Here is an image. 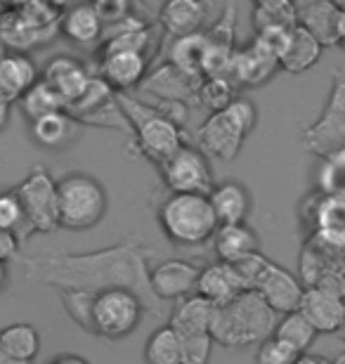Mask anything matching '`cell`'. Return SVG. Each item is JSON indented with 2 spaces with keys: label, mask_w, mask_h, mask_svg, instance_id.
<instances>
[{
  "label": "cell",
  "mask_w": 345,
  "mask_h": 364,
  "mask_svg": "<svg viewBox=\"0 0 345 364\" xmlns=\"http://www.w3.org/2000/svg\"><path fill=\"white\" fill-rule=\"evenodd\" d=\"M154 251L144 244L139 235H128L121 242L105 246L100 251L87 253H38V256H19L24 279L31 284H43L57 291H105L123 289L139 296L144 312L154 319L166 317V303H161L152 291Z\"/></svg>",
  "instance_id": "obj_1"
},
{
  "label": "cell",
  "mask_w": 345,
  "mask_h": 364,
  "mask_svg": "<svg viewBox=\"0 0 345 364\" xmlns=\"http://www.w3.org/2000/svg\"><path fill=\"white\" fill-rule=\"evenodd\" d=\"M279 315L255 294L244 291L239 298H234L230 305L216 308L211 322V336L216 343L241 350L255 343H262L275 333Z\"/></svg>",
  "instance_id": "obj_2"
},
{
  "label": "cell",
  "mask_w": 345,
  "mask_h": 364,
  "mask_svg": "<svg viewBox=\"0 0 345 364\" xmlns=\"http://www.w3.org/2000/svg\"><path fill=\"white\" fill-rule=\"evenodd\" d=\"M116 100H119L123 114L130 123V130H133V149L137 156H144L147 161L161 166L180 147H185L182 126L175 123L166 112H161L159 107L147 105V102L133 97L130 92L116 95Z\"/></svg>",
  "instance_id": "obj_3"
},
{
  "label": "cell",
  "mask_w": 345,
  "mask_h": 364,
  "mask_svg": "<svg viewBox=\"0 0 345 364\" xmlns=\"http://www.w3.org/2000/svg\"><path fill=\"white\" fill-rule=\"evenodd\" d=\"M64 7L53 3L0 5V43L7 53H24L46 46L60 33Z\"/></svg>",
  "instance_id": "obj_4"
},
{
  "label": "cell",
  "mask_w": 345,
  "mask_h": 364,
  "mask_svg": "<svg viewBox=\"0 0 345 364\" xmlns=\"http://www.w3.org/2000/svg\"><path fill=\"white\" fill-rule=\"evenodd\" d=\"M258 112L255 105L246 97H234L220 112L211 114L196 130V147L206 156L232 161L244 147L246 137L253 133Z\"/></svg>",
  "instance_id": "obj_5"
},
{
  "label": "cell",
  "mask_w": 345,
  "mask_h": 364,
  "mask_svg": "<svg viewBox=\"0 0 345 364\" xmlns=\"http://www.w3.org/2000/svg\"><path fill=\"white\" fill-rule=\"evenodd\" d=\"M159 225L175 246H201L218 232L216 213L206 194H171L159 206Z\"/></svg>",
  "instance_id": "obj_6"
},
{
  "label": "cell",
  "mask_w": 345,
  "mask_h": 364,
  "mask_svg": "<svg viewBox=\"0 0 345 364\" xmlns=\"http://www.w3.org/2000/svg\"><path fill=\"white\" fill-rule=\"evenodd\" d=\"M60 196V228L83 232L95 228L107 213L109 199L97 178L87 173H69L57 180Z\"/></svg>",
  "instance_id": "obj_7"
},
{
  "label": "cell",
  "mask_w": 345,
  "mask_h": 364,
  "mask_svg": "<svg viewBox=\"0 0 345 364\" xmlns=\"http://www.w3.org/2000/svg\"><path fill=\"white\" fill-rule=\"evenodd\" d=\"M31 235H50L60 228V196L57 180L43 164H36L28 176L14 187Z\"/></svg>",
  "instance_id": "obj_8"
},
{
  "label": "cell",
  "mask_w": 345,
  "mask_h": 364,
  "mask_svg": "<svg viewBox=\"0 0 345 364\" xmlns=\"http://www.w3.org/2000/svg\"><path fill=\"white\" fill-rule=\"evenodd\" d=\"M144 303L139 301V296L130 294V291L114 289L97 294L92 312V326L95 336L107 338V341H121L130 336L139 322H142Z\"/></svg>",
  "instance_id": "obj_9"
},
{
  "label": "cell",
  "mask_w": 345,
  "mask_h": 364,
  "mask_svg": "<svg viewBox=\"0 0 345 364\" xmlns=\"http://www.w3.org/2000/svg\"><path fill=\"white\" fill-rule=\"evenodd\" d=\"M161 180L171 189V194H211L213 173L208 156L199 147L185 144L175 154L159 166Z\"/></svg>",
  "instance_id": "obj_10"
},
{
  "label": "cell",
  "mask_w": 345,
  "mask_h": 364,
  "mask_svg": "<svg viewBox=\"0 0 345 364\" xmlns=\"http://www.w3.org/2000/svg\"><path fill=\"white\" fill-rule=\"evenodd\" d=\"M300 223L307 228V237L345 244V199L314 189L300 206Z\"/></svg>",
  "instance_id": "obj_11"
},
{
  "label": "cell",
  "mask_w": 345,
  "mask_h": 364,
  "mask_svg": "<svg viewBox=\"0 0 345 364\" xmlns=\"http://www.w3.org/2000/svg\"><path fill=\"white\" fill-rule=\"evenodd\" d=\"M253 291L282 317L300 308V301H303V294H305V284L300 282L296 274L284 270L282 265L267 260L265 267H262L258 274V279L253 284Z\"/></svg>",
  "instance_id": "obj_12"
},
{
  "label": "cell",
  "mask_w": 345,
  "mask_h": 364,
  "mask_svg": "<svg viewBox=\"0 0 345 364\" xmlns=\"http://www.w3.org/2000/svg\"><path fill=\"white\" fill-rule=\"evenodd\" d=\"M279 69L277 50L267 41L255 38L244 50H234L227 76L234 85H262Z\"/></svg>",
  "instance_id": "obj_13"
},
{
  "label": "cell",
  "mask_w": 345,
  "mask_h": 364,
  "mask_svg": "<svg viewBox=\"0 0 345 364\" xmlns=\"http://www.w3.org/2000/svg\"><path fill=\"white\" fill-rule=\"evenodd\" d=\"M149 60L142 53L135 50H102L100 53V78H105L116 95L130 92L133 88H139L144 83Z\"/></svg>",
  "instance_id": "obj_14"
},
{
  "label": "cell",
  "mask_w": 345,
  "mask_h": 364,
  "mask_svg": "<svg viewBox=\"0 0 345 364\" xmlns=\"http://www.w3.org/2000/svg\"><path fill=\"white\" fill-rule=\"evenodd\" d=\"M199 277H201V267H196L189 260L173 258L152 267L149 284L154 296L161 303H168V301H182L187 296H194Z\"/></svg>",
  "instance_id": "obj_15"
},
{
  "label": "cell",
  "mask_w": 345,
  "mask_h": 364,
  "mask_svg": "<svg viewBox=\"0 0 345 364\" xmlns=\"http://www.w3.org/2000/svg\"><path fill=\"white\" fill-rule=\"evenodd\" d=\"M298 312L314 326L317 333H336L345 326V298L324 289L305 287Z\"/></svg>",
  "instance_id": "obj_16"
},
{
  "label": "cell",
  "mask_w": 345,
  "mask_h": 364,
  "mask_svg": "<svg viewBox=\"0 0 345 364\" xmlns=\"http://www.w3.org/2000/svg\"><path fill=\"white\" fill-rule=\"evenodd\" d=\"M90 71L85 69V64L76 60L71 55H57L53 57L46 69H43V81L53 88L60 97L64 100V105H73L80 95H83L87 81H90Z\"/></svg>",
  "instance_id": "obj_17"
},
{
  "label": "cell",
  "mask_w": 345,
  "mask_h": 364,
  "mask_svg": "<svg viewBox=\"0 0 345 364\" xmlns=\"http://www.w3.org/2000/svg\"><path fill=\"white\" fill-rule=\"evenodd\" d=\"M296 26H298V17L293 3H286V0H260V3L253 5L255 36L267 41L275 50H279L286 33Z\"/></svg>",
  "instance_id": "obj_18"
},
{
  "label": "cell",
  "mask_w": 345,
  "mask_h": 364,
  "mask_svg": "<svg viewBox=\"0 0 345 364\" xmlns=\"http://www.w3.org/2000/svg\"><path fill=\"white\" fill-rule=\"evenodd\" d=\"M41 81L38 67L24 53H0V100L19 102Z\"/></svg>",
  "instance_id": "obj_19"
},
{
  "label": "cell",
  "mask_w": 345,
  "mask_h": 364,
  "mask_svg": "<svg viewBox=\"0 0 345 364\" xmlns=\"http://www.w3.org/2000/svg\"><path fill=\"white\" fill-rule=\"evenodd\" d=\"M199 85L201 81H194V78L185 76L173 64H164L152 76H147L139 88L144 92H154L159 100H164V105L187 107L189 102L199 100Z\"/></svg>",
  "instance_id": "obj_20"
},
{
  "label": "cell",
  "mask_w": 345,
  "mask_h": 364,
  "mask_svg": "<svg viewBox=\"0 0 345 364\" xmlns=\"http://www.w3.org/2000/svg\"><path fill=\"white\" fill-rule=\"evenodd\" d=\"M339 12L341 7L334 0H307L296 5L298 26L310 31L322 48L339 46Z\"/></svg>",
  "instance_id": "obj_21"
},
{
  "label": "cell",
  "mask_w": 345,
  "mask_h": 364,
  "mask_svg": "<svg viewBox=\"0 0 345 364\" xmlns=\"http://www.w3.org/2000/svg\"><path fill=\"white\" fill-rule=\"evenodd\" d=\"M303 144L307 151L319 156L322 161L329 156L345 151V119L324 109L317 121L303 128Z\"/></svg>",
  "instance_id": "obj_22"
},
{
  "label": "cell",
  "mask_w": 345,
  "mask_h": 364,
  "mask_svg": "<svg viewBox=\"0 0 345 364\" xmlns=\"http://www.w3.org/2000/svg\"><path fill=\"white\" fill-rule=\"evenodd\" d=\"M244 291L246 287L241 284L237 270L230 263H213L208 267H203L199 284H196V296L206 298L213 308L230 305Z\"/></svg>",
  "instance_id": "obj_23"
},
{
  "label": "cell",
  "mask_w": 345,
  "mask_h": 364,
  "mask_svg": "<svg viewBox=\"0 0 345 364\" xmlns=\"http://www.w3.org/2000/svg\"><path fill=\"white\" fill-rule=\"evenodd\" d=\"M322 50L324 48L319 46V41L314 38L310 31H305L303 26L291 28L277 50L279 69H284L286 74H293V76L303 74V71H307L319 62Z\"/></svg>",
  "instance_id": "obj_24"
},
{
  "label": "cell",
  "mask_w": 345,
  "mask_h": 364,
  "mask_svg": "<svg viewBox=\"0 0 345 364\" xmlns=\"http://www.w3.org/2000/svg\"><path fill=\"white\" fill-rule=\"evenodd\" d=\"M60 33L76 46H95L102 41L105 21H102L97 7L90 3H80L64 7L60 19Z\"/></svg>",
  "instance_id": "obj_25"
},
{
  "label": "cell",
  "mask_w": 345,
  "mask_h": 364,
  "mask_svg": "<svg viewBox=\"0 0 345 364\" xmlns=\"http://www.w3.org/2000/svg\"><path fill=\"white\" fill-rule=\"evenodd\" d=\"M213 251L218 256V263H241V260L260 253L258 235L248 228L246 223L241 225H223L213 235Z\"/></svg>",
  "instance_id": "obj_26"
},
{
  "label": "cell",
  "mask_w": 345,
  "mask_h": 364,
  "mask_svg": "<svg viewBox=\"0 0 345 364\" xmlns=\"http://www.w3.org/2000/svg\"><path fill=\"white\" fill-rule=\"evenodd\" d=\"M211 208L216 213L218 228L223 225H241L251 213V194L241 182H220L208 194Z\"/></svg>",
  "instance_id": "obj_27"
},
{
  "label": "cell",
  "mask_w": 345,
  "mask_h": 364,
  "mask_svg": "<svg viewBox=\"0 0 345 364\" xmlns=\"http://www.w3.org/2000/svg\"><path fill=\"white\" fill-rule=\"evenodd\" d=\"M208 17V5L199 0H171L161 7L159 21L168 38H182V36L199 33L203 21Z\"/></svg>",
  "instance_id": "obj_28"
},
{
  "label": "cell",
  "mask_w": 345,
  "mask_h": 364,
  "mask_svg": "<svg viewBox=\"0 0 345 364\" xmlns=\"http://www.w3.org/2000/svg\"><path fill=\"white\" fill-rule=\"evenodd\" d=\"M80 123L67 112H55L31 123V137L38 147L48 151H62L80 135Z\"/></svg>",
  "instance_id": "obj_29"
},
{
  "label": "cell",
  "mask_w": 345,
  "mask_h": 364,
  "mask_svg": "<svg viewBox=\"0 0 345 364\" xmlns=\"http://www.w3.org/2000/svg\"><path fill=\"white\" fill-rule=\"evenodd\" d=\"M206 50H208V38L206 33H192L182 36V38H173L171 43V62L175 69L182 71L185 76L194 78V81H203V64H206Z\"/></svg>",
  "instance_id": "obj_30"
},
{
  "label": "cell",
  "mask_w": 345,
  "mask_h": 364,
  "mask_svg": "<svg viewBox=\"0 0 345 364\" xmlns=\"http://www.w3.org/2000/svg\"><path fill=\"white\" fill-rule=\"evenodd\" d=\"M213 315H216V308L201 296H187L175 305L171 312V319L168 324L173 326L178 333H189V331H211V322Z\"/></svg>",
  "instance_id": "obj_31"
},
{
  "label": "cell",
  "mask_w": 345,
  "mask_h": 364,
  "mask_svg": "<svg viewBox=\"0 0 345 364\" xmlns=\"http://www.w3.org/2000/svg\"><path fill=\"white\" fill-rule=\"evenodd\" d=\"M0 348H3L7 358L31 364L36 355L41 353V333L28 322L10 324L5 329H0Z\"/></svg>",
  "instance_id": "obj_32"
},
{
  "label": "cell",
  "mask_w": 345,
  "mask_h": 364,
  "mask_svg": "<svg viewBox=\"0 0 345 364\" xmlns=\"http://www.w3.org/2000/svg\"><path fill=\"white\" fill-rule=\"evenodd\" d=\"M272 336L284 341L286 346H291L298 355H305L307 348H310L314 343V338H317V331H314V326L296 310V312H289V315L279 317Z\"/></svg>",
  "instance_id": "obj_33"
},
{
  "label": "cell",
  "mask_w": 345,
  "mask_h": 364,
  "mask_svg": "<svg viewBox=\"0 0 345 364\" xmlns=\"http://www.w3.org/2000/svg\"><path fill=\"white\" fill-rule=\"evenodd\" d=\"M19 107H21V114L26 116L28 123L38 121V119H43V116L55 114V112H67L64 100L53 88H50L43 78L24 95V97L19 100Z\"/></svg>",
  "instance_id": "obj_34"
},
{
  "label": "cell",
  "mask_w": 345,
  "mask_h": 364,
  "mask_svg": "<svg viewBox=\"0 0 345 364\" xmlns=\"http://www.w3.org/2000/svg\"><path fill=\"white\" fill-rule=\"evenodd\" d=\"M144 362L147 364H182L180 338L171 324L159 326V329L147 338Z\"/></svg>",
  "instance_id": "obj_35"
},
{
  "label": "cell",
  "mask_w": 345,
  "mask_h": 364,
  "mask_svg": "<svg viewBox=\"0 0 345 364\" xmlns=\"http://www.w3.org/2000/svg\"><path fill=\"white\" fill-rule=\"evenodd\" d=\"M0 230L12 232L21 244H24L28 237H33L26 225L24 208H21V201L14 189L0 192Z\"/></svg>",
  "instance_id": "obj_36"
},
{
  "label": "cell",
  "mask_w": 345,
  "mask_h": 364,
  "mask_svg": "<svg viewBox=\"0 0 345 364\" xmlns=\"http://www.w3.org/2000/svg\"><path fill=\"white\" fill-rule=\"evenodd\" d=\"M57 294H60L64 310H67V315L73 319V322H76L80 329H85L87 333H95L92 312H95L97 294H90V291H73V289L57 291Z\"/></svg>",
  "instance_id": "obj_37"
},
{
  "label": "cell",
  "mask_w": 345,
  "mask_h": 364,
  "mask_svg": "<svg viewBox=\"0 0 345 364\" xmlns=\"http://www.w3.org/2000/svg\"><path fill=\"white\" fill-rule=\"evenodd\" d=\"M317 192L345 199V151L329 156L317 168Z\"/></svg>",
  "instance_id": "obj_38"
},
{
  "label": "cell",
  "mask_w": 345,
  "mask_h": 364,
  "mask_svg": "<svg viewBox=\"0 0 345 364\" xmlns=\"http://www.w3.org/2000/svg\"><path fill=\"white\" fill-rule=\"evenodd\" d=\"M234 88H237V85L225 76L203 78L199 85V102L211 109V114H216L234 100Z\"/></svg>",
  "instance_id": "obj_39"
},
{
  "label": "cell",
  "mask_w": 345,
  "mask_h": 364,
  "mask_svg": "<svg viewBox=\"0 0 345 364\" xmlns=\"http://www.w3.org/2000/svg\"><path fill=\"white\" fill-rule=\"evenodd\" d=\"M178 338H180V348H182V364H208L211 362L213 346H216L211 331L178 333Z\"/></svg>",
  "instance_id": "obj_40"
},
{
  "label": "cell",
  "mask_w": 345,
  "mask_h": 364,
  "mask_svg": "<svg viewBox=\"0 0 345 364\" xmlns=\"http://www.w3.org/2000/svg\"><path fill=\"white\" fill-rule=\"evenodd\" d=\"M298 358L300 355L291 346H286L284 341L275 336L262 341L258 350H255V364H296Z\"/></svg>",
  "instance_id": "obj_41"
},
{
  "label": "cell",
  "mask_w": 345,
  "mask_h": 364,
  "mask_svg": "<svg viewBox=\"0 0 345 364\" xmlns=\"http://www.w3.org/2000/svg\"><path fill=\"white\" fill-rule=\"evenodd\" d=\"M324 109H329V112L339 114L345 119V69L334 71L331 92H329V102H327Z\"/></svg>",
  "instance_id": "obj_42"
},
{
  "label": "cell",
  "mask_w": 345,
  "mask_h": 364,
  "mask_svg": "<svg viewBox=\"0 0 345 364\" xmlns=\"http://www.w3.org/2000/svg\"><path fill=\"white\" fill-rule=\"evenodd\" d=\"M19 246L21 242L12 232L0 230V263H10V260L19 258Z\"/></svg>",
  "instance_id": "obj_43"
},
{
  "label": "cell",
  "mask_w": 345,
  "mask_h": 364,
  "mask_svg": "<svg viewBox=\"0 0 345 364\" xmlns=\"http://www.w3.org/2000/svg\"><path fill=\"white\" fill-rule=\"evenodd\" d=\"M10 114H12V105L5 100H0V133L7 128V123H10Z\"/></svg>",
  "instance_id": "obj_44"
},
{
  "label": "cell",
  "mask_w": 345,
  "mask_h": 364,
  "mask_svg": "<svg viewBox=\"0 0 345 364\" xmlns=\"http://www.w3.org/2000/svg\"><path fill=\"white\" fill-rule=\"evenodd\" d=\"M50 364H90V362L80 358V355H60V358H55Z\"/></svg>",
  "instance_id": "obj_45"
},
{
  "label": "cell",
  "mask_w": 345,
  "mask_h": 364,
  "mask_svg": "<svg viewBox=\"0 0 345 364\" xmlns=\"http://www.w3.org/2000/svg\"><path fill=\"white\" fill-rule=\"evenodd\" d=\"M341 12H339V46L345 50V3H339Z\"/></svg>",
  "instance_id": "obj_46"
},
{
  "label": "cell",
  "mask_w": 345,
  "mask_h": 364,
  "mask_svg": "<svg viewBox=\"0 0 345 364\" xmlns=\"http://www.w3.org/2000/svg\"><path fill=\"white\" fill-rule=\"evenodd\" d=\"M296 364H331L329 360H324V358H319V355H300V358L296 360Z\"/></svg>",
  "instance_id": "obj_47"
},
{
  "label": "cell",
  "mask_w": 345,
  "mask_h": 364,
  "mask_svg": "<svg viewBox=\"0 0 345 364\" xmlns=\"http://www.w3.org/2000/svg\"><path fill=\"white\" fill-rule=\"evenodd\" d=\"M5 284H7V265L0 263V291L5 289Z\"/></svg>",
  "instance_id": "obj_48"
},
{
  "label": "cell",
  "mask_w": 345,
  "mask_h": 364,
  "mask_svg": "<svg viewBox=\"0 0 345 364\" xmlns=\"http://www.w3.org/2000/svg\"><path fill=\"white\" fill-rule=\"evenodd\" d=\"M0 364H28V362H17L12 358H7V355L3 353V348H0Z\"/></svg>",
  "instance_id": "obj_49"
},
{
  "label": "cell",
  "mask_w": 345,
  "mask_h": 364,
  "mask_svg": "<svg viewBox=\"0 0 345 364\" xmlns=\"http://www.w3.org/2000/svg\"><path fill=\"white\" fill-rule=\"evenodd\" d=\"M334 364H345V353L343 355H339V358H336V362Z\"/></svg>",
  "instance_id": "obj_50"
},
{
  "label": "cell",
  "mask_w": 345,
  "mask_h": 364,
  "mask_svg": "<svg viewBox=\"0 0 345 364\" xmlns=\"http://www.w3.org/2000/svg\"><path fill=\"white\" fill-rule=\"evenodd\" d=\"M0 166H3V159H0Z\"/></svg>",
  "instance_id": "obj_51"
},
{
  "label": "cell",
  "mask_w": 345,
  "mask_h": 364,
  "mask_svg": "<svg viewBox=\"0 0 345 364\" xmlns=\"http://www.w3.org/2000/svg\"><path fill=\"white\" fill-rule=\"evenodd\" d=\"M343 333H345V326H343Z\"/></svg>",
  "instance_id": "obj_52"
}]
</instances>
